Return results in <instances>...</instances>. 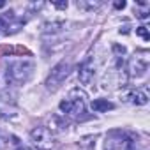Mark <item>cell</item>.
Returning a JSON list of instances; mask_svg holds the SVG:
<instances>
[{"mask_svg": "<svg viewBox=\"0 0 150 150\" xmlns=\"http://www.w3.org/2000/svg\"><path fill=\"white\" fill-rule=\"evenodd\" d=\"M32 69H34L32 62H25V60L13 62V64H9V69H7V78H11L14 81H27L32 74Z\"/></svg>", "mask_w": 150, "mask_h": 150, "instance_id": "obj_1", "label": "cell"}, {"mask_svg": "<svg viewBox=\"0 0 150 150\" xmlns=\"http://www.w3.org/2000/svg\"><path fill=\"white\" fill-rule=\"evenodd\" d=\"M30 138H32L34 145L42 148V150H50L55 145V138H53V134L48 127H35L30 132Z\"/></svg>", "mask_w": 150, "mask_h": 150, "instance_id": "obj_2", "label": "cell"}, {"mask_svg": "<svg viewBox=\"0 0 150 150\" xmlns=\"http://www.w3.org/2000/svg\"><path fill=\"white\" fill-rule=\"evenodd\" d=\"M106 150H136L134 141L124 132H113L106 139Z\"/></svg>", "mask_w": 150, "mask_h": 150, "instance_id": "obj_3", "label": "cell"}, {"mask_svg": "<svg viewBox=\"0 0 150 150\" xmlns=\"http://www.w3.org/2000/svg\"><path fill=\"white\" fill-rule=\"evenodd\" d=\"M67 74H69V64L60 62L58 65H55L53 71H51V74H50V78H48V81H46L48 88H57L67 78Z\"/></svg>", "mask_w": 150, "mask_h": 150, "instance_id": "obj_4", "label": "cell"}, {"mask_svg": "<svg viewBox=\"0 0 150 150\" xmlns=\"http://www.w3.org/2000/svg\"><path fill=\"white\" fill-rule=\"evenodd\" d=\"M60 110L67 115L78 117V115L85 113V104H83V99H65L60 103Z\"/></svg>", "mask_w": 150, "mask_h": 150, "instance_id": "obj_5", "label": "cell"}, {"mask_svg": "<svg viewBox=\"0 0 150 150\" xmlns=\"http://www.w3.org/2000/svg\"><path fill=\"white\" fill-rule=\"evenodd\" d=\"M92 78H94V69H92V65H90V60H87V62H83L81 67H80V81H81L83 85H88V83L92 81Z\"/></svg>", "mask_w": 150, "mask_h": 150, "instance_id": "obj_6", "label": "cell"}, {"mask_svg": "<svg viewBox=\"0 0 150 150\" xmlns=\"http://www.w3.org/2000/svg\"><path fill=\"white\" fill-rule=\"evenodd\" d=\"M90 106H92V110H94V111H97V113H104V111H108V110H113V108H115L108 99H94Z\"/></svg>", "mask_w": 150, "mask_h": 150, "instance_id": "obj_7", "label": "cell"}, {"mask_svg": "<svg viewBox=\"0 0 150 150\" xmlns=\"http://www.w3.org/2000/svg\"><path fill=\"white\" fill-rule=\"evenodd\" d=\"M129 99H131V103H134V104H145V103L148 101L146 94L141 92V90H134V92H131Z\"/></svg>", "mask_w": 150, "mask_h": 150, "instance_id": "obj_8", "label": "cell"}, {"mask_svg": "<svg viewBox=\"0 0 150 150\" xmlns=\"http://www.w3.org/2000/svg\"><path fill=\"white\" fill-rule=\"evenodd\" d=\"M136 34H138L139 37H143L145 41H148V39H150V34H148L146 27H138V28H136Z\"/></svg>", "mask_w": 150, "mask_h": 150, "instance_id": "obj_9", "label": "cell"}, {"mask_svg": "<svg viewBox=\"0 0 150 150\" xmlns=\"http://www.w3.org/2000/svg\"><path fill=\"white\" fill-rule=\"evenodd\" d=\"M0 28H7V18L0 16Z\"/></svg>", "mask_w": 150, "mask_h": 150, "instance_id": "obj_10", "label": "cell"}, {"mask_svg": "<svg viewBox=\"0 0 150 150\" xmlns=\"http://www.w3.org/2000/svg\"><path fill=\"white\" fill-rule=\"evenodd\" d=\"M55 7L57 9H65L67 7V2H55Z\"/></svg>", "mask_w": 150, "mask_h": 150, "instance_id": "obj_11", "label": "cell"}, {"mask_svg": "<svg viewBox=\"0 0 150 150\" xmlns=\"http://www.w3.org/2000/svg\"><path fill=\"white\" fill-rule=\"evenodd\" d=\"M115 7H117V9H124V7H125V2H124V0H122V2L118 0V2H115Z\"/></svg>", "mask_w": 150, "mask_h": 150, "instance_id": "obj_12", "label": "cell"}, {"mask_svg": "<svg viewBox=\"0 0 150 150\" xmlns=\"http://www.w3.org/2000/svg\"><path fill=\"white\" fill-rule=\"evenodd\" d=\"M6 6V2H0V7H4Z\"/></svg>", "mask_w": 150, "mask_h": 150, "instance_id": "obj_13", "label": "cell"}]
</instances>
